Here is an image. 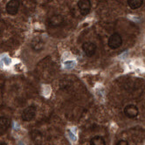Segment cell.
Instances as JSON below:
<instances>
[{
    "label": "cell",
    "instance_id": "1",
    "mask_svg": "<svg viewBox=\"0 0 145 145\" xmlns=\"http://www.w3.org/2000/svg\"><path fill=\"white\" fill-rule=\"evenodd\" d=\"M122 44V39L118 33L112 34L108 41V45L111 49H117L119 48Z\"/></svg>",
    "mask_w": 145,
    "mask_h": 145
},
{
    "label": "cell",
    "instance_id": "2",
    "mask_svg": "<svg viewBox=\"0 0 145 145\" xmlns=\"http://www.w3.org/2000/svg\"><path fill=\"white\" fill-rule=\"evenodd\" d=\"M36 108L35 106L32 105V106H29L26 108L24 109L23 113H22V119L25 121H32L36 115Z\"/></svg>",
    "mask_w": 145,
    "mask_h": 145
},
{
    "label": "cell",
    "instance_id": "3",
    "mask_svg": "<svg viewBox=\"0 0 145 145\" xmlns=\"http://www.w3.org/2000/svg\"><path fill=\"white\" fill-rule=\"evenodd\" d=\"M78 7L80 9V12L82 16H86L89 13L91 9L90 0H79Z\"/></svg>",
    "mask_w": 145,
    "mask_h": 145
},
{
    "label": "cell",
    "instance_id": "4",
    "mask_svg": "<svg viewBox=\"0 0 145 145\" xmlns=\"http://www.w3.org/2000/svg\"><path fill=\"white\" fill-rule=\"evenodd\" d=\"M97 46L95 43L92 42H86L82 45V50H83L84 54L88 56V57H92L95 54Z\"/></svg>",
    "mask_w": 145,
    "mask_h": 145
},
{
    "label": "cell",
    "instance_id": "5",
    "mask_svg": "<svg viewBox=\"0 0 145 145\" xmlns=\"http://www.w3.org/2000/svg\"><path fill=\"white\" fill-rule=\"evenodd\" d=\"M19 5L20 3L18 0H10L6 5V12L11 15H15L18 12Z\"/></svg>",
    "mask_w": 145,
    "mask_h": 145
},
{
    "label": "cell",
    "instance_id": "6",
    "mask_svg": "<svg viewBox=\"0 0 145 145\" xmlns=\"http://www.w3.org/2000/svg\"><path fill=\"white\" fill-rule=\"evenodd\" d=\"M124 114H125V116L129 118H135L138 116L139 109L137 106L130 104L124 108Z\"/></svg>",
    "mask_w": 145,
    "mask_h": 145
},
{
    "label": "cell",
    "instance_id": "7",
    "mask_svg": "<svg viewBox=\"0 0 145 145\" xmlns=\"http://www.w3.org/2000/svg\"><path fill=\"white\" fill-rule=\"evenodd\" d=\"M64 23V18L60 15H54L49 18V25L51 26L57 27Z\"/></svg>",
    "mask_w": 145,
    "mask_h": 145
},
{
    "label": "cell",
    "instance_id": "8",
    "mask_svg": "<svg viewBox=\"0 0 145 145\" xmlns=\"http://www.w3.org/2000/svg\"><path fill=\"white\" fill-rule=\"evenodd\" d=\"M90 145H106V142L103 137L96 136L90 140Z\"/></svg>",
    "mask_w": 145,
    "mask_h": 145
},
{
    "label": "cell",
    "instance_id": "9",
    "mask_svg": "<svg viewBox=\"0 0 145 145\" xmlns=\"http://www.w3.org/2000/svg\"><path fill=\"white\" fill-rule=\"evenodd\" d=\"M144 0H128V4L130 8L136 10L140 8L143 5Z\"/></svg>",
    "mask_w": 145,
    "mask_h": 145
},
{
    "label": "cell",
    "instance_id": "10",
    "mask_svg": "<svg viewBox=\"0 0 145 145\" xmlns=\"http://www.w3.org/2000/svg\"><path fill=\"white\" fill-rule=\"evenodd\" d=\"M10 125V119L5 116L0 117V129H6Z\"/></svg>",
    "mask_w": 145,
    "mask_h": 145
},
{
    "label": "cell",
    "instance_id": "11",
    "mask_svg": "<svg viewBox=\"0 0 145 145\" xmlns=\"http://www.w3.org/2000/svg\"><path fill=\"white\" fill-rule=\"evenodd\" d=\"M32 46H33V49H35V50H37V51H39V50H41V49L43 48L44 44H43V42H42V41H41L39 39H35L33 41V45H32Z\"/></svg>",
    "mask_w": 145,
    "mask_h": 145
},
{
    "label": "cell",
    "instance_id": "12",
    "mask_svg": "<svg viewBox=\"0 0 145 145\" xmlns=\"http://www.w3.org/2000/svg\"><path fill=\"white\" fill-rule=\"evenodd\" d=\"M116 145H129V142L125 140H121L116 143Z\"/></svg>",
    "mask_w": 145,
    "mask_h": 145
},
{
    "label": "cell",
    "instance_id": "13",
    "mask_svg": "<svg viewBox=\"0 0 145 145\" xmlns=\"http://www.w3.org/2000/svg\"><path fill=\"white\" fill-rule=\"evenodd\" d=\"M0 145H7V144L4 142H0Z\"/></svg>",
    "mask_w": 145,
    "mask_h": 145
}]
</instances>
